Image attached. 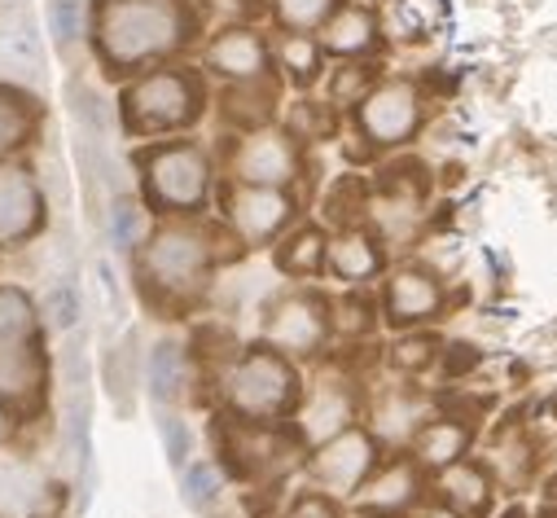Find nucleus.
<instances>
[{"mask_svg": "<svg viewBox=\"0 0 557 518\" xmlns=\"http://www.w3.org/2000/svg\"><path fill=\"white\" fill-rule=\"evenodd\" d=\"M198 18H211L215 27H250L263 14V0H198Z\"/></svg>", "mask_w": 557, "mask_h": 518, "instance_id": "obj_41", "label": "nucleus"}, {"mask_svg": "<svg viewBox=\"0 0 557 518\" xmlns=\"http://www.w3.org/2000/svg\"><path fill=\"white\" fill-rule=\"evenodd\" d=\"M330 299L321 291H286L263 308L259 343L290 360H312L330 343Z\"/></svg>", "mask_w": 557, "mask_h": 518, "instance_id": "obj_7", "label": "nucleus"}, {"mask_svg": "<svg viewBox=\"0 0 557 518\" xmlns=\"http://www.w3.org/2000/svg\"><path fill=\"white\" fill-rule=\"evenodd\" d=\"M317 40H321V49L334 53V58H364V53L377 49V18H373L369 10H360V5H338V10L321 23Z\"/></svg>", "mask_w": 557, "mask_h": 518, "instance_id": "obj_24", "label": "nucleus"}, {"mask_svg": "<svg viewBox=\"0 0 557 518\" xmlns=\"http://www.w3.org/2000/svg\"><path fill=\"white\" fill-rule=\"evenodd\" d=\"M202 71L224 84L272 75V45L255 27H220L202 49Z\"/></svg>", "mask_w": 557, "mask_h": 518, "instance_id": "obj_15", "label": "nucleus"}, {"mask_svg": "<svg viewBox=\"0 0 557 518\" xmlns=\"http://www.w3.org/2000/svg\"><path fill=\"white\" fill-rule=\"evenodd\" d=\"M325 246H330V233L325 224H312V220H295L282 237L272 242V259H276V273H286L295 282H312L325 273Z\"/></svg>", "mask_w": 557, "mask_h": 518, "instance_id": "obj_21", "label": "nucleus"}, {"mask_svg": "<svg viewBox=\"0 0 557 518\" xmlns=\"http://www.w3.org/2000/svg\"><path fill=\"white\" fill-rule=\"evenodd\" d=\"M0 400L14 405L23 422H45L53 400V356L49 338L27 347H0Z\"/></svg>", "mask_w": 557, "mask_h": 518, "instance_id": "obj_12", "label": "nucleus"}, {"mask_svg": "<svg viewBox=\"0 0 557 518\" xmlns=\"http://www.w3.org/2000/svg\"><path fill=\"white\" fill-rule=\"evenodd\" d=\"M286 133L299 141V146H312V141H325L334 137V106L330 101H312V97H299L290 101L286 110Z\"/></svg>", "mask_w": 557, "mask_h": 518, "instance_id": "obj_34", "label": "nucleus"}, {"mask_svg": "<svg viewBox=\"0 0 557 518\" xmlns=\"http://www.w3.org/2000/svg\"><path fill=\"white\" fill-rule=\"evenodd\" d=\"M194 0H88V53L110 79L181 58L198 36Z\"/></svg>", "mask_w": 557, "mask_h": 518, "instance_id": "obj_1", "label": "nucleus"}, {"mask_svg": "<svg viewBox=\"0 0 557 518\" xmlns=\"http://www.w3.org/2000/svg\"><path fill=\"white\" fill-rule=\"evenodd\" d=\"M49 330L40 321V304L23 282H0V347L45 343Z\"/></svg>", "mask_w": 557, "mask_h": 518, "instance_id": "obj_25", "label": "nucleus"}, {"mask_svg": "<svg viewBox=\"0 0 557 518\" xmlns=\"http://www.w3.org/2000/svg\"><path fill=\"white\" fill-rule=\"evenodd\" d=\"M299 220V198L290 189L268 185H237L220 189V224L237 246H272Z\"/></svg>", "mask_w": 557, "mask_h": 518, "instance_id": "obj_6", "label": "nucleus"}, {"mask_svg": "<svg viewBox=\"0 0 557 518\" xmlns=\"http://www.w3.org/2000/svg\"><path fill=\"white\" fill-rule=\"evenodd\" d=\"M101 220H106V237H110V246L119 255H132L136 246L146 242V233H150V207L141 202V194H132V189L110 194Z\"/></svg>", "mask_w": 557, "mask_h": 518, "instance_id": "obj_28", "label": "nucleus"}, {"mask_svg": "<svg viewBox=\"0 0 557 518\" xmlns=\"http://www.w3.org/2000/svg\"><path fill=\"white\" fill-rule=\"evenodd\" d=\"M356 414H360V396L347 378H317L312 386H304L299 396V409L290 414V431L304 448L356 427Z\"/></svg>", "mask_w": 557, "mask_h": 518, "instance_id": "obj_14", "label": "nucleus"}, {"mask_svg": "<svg viewBox=\"0 0 557 518\" xmlns=\"http://www.w3.org/2000/svg\"><path fill=\"white\" fill-rule=\"evenodd\" d=\"M159 440H163L168 466L181 470V466L194 457V431H189V422H185L176 409H159Z\"/></svg>", "mask_w": 557, "mask_h": 518, "instance_id": "obj_40", "label": "nucleus"}, {"mask_svg": "<svg viewBox=\"0 0 557 518\" xmlns=\"http://www.w3.org/2000/svg\"><path fill=\"white\" fill-rule=\"evenodd\" d=\"M136 194L159 220H198L215 198V159L194 137L146 141L132 155Z\"/></svg>", "mask_w": 557, "mask_h": 518, "instance_id": "obj_3", "label": "nucleus"}, {"mask_svg": "<svg viewBox=\"0 0 557 518\" xmlns=\"http://www.w3.org/2000/svg\"><path fill=\"white\" fill-rule=\"evenodd\" d=\"M369 435L382 444H399V440H412L417 427H422V405H417L404 386H391V392H382L373 400V414H369Z\"/></svg>", "mask_w": 557, "mask_h": 518, "instance_id": "obj_29", "label": "nucleus"}, {"mask_svg": "<svg viewBox=\"0 0 557 518\" xmlns=\"http://www.w3.org/2000/svg\"><path fill=\"white\" fill-rule=\"evenodd\" d=\"M23 418H18V409L14 405H5V400H0V453H5V448H14L18 444V435H23Z\"/></svg>", "mask_w": 557, "mask_h": 518, "instance_id": "obj_44", "label": "nucleus"}, {"mask_svg": "<svg viewBox=\"0 0 557 518\" xmlns=\"http://www.w3.org/2000/svg\"><path fill=\"white\" fill-rule=\"evenodd\" d=\"M466 448H470V427H461L457 418L422 422L412 435V457L422 470H448L466 457Z\"/></svg>", "mask_w": 557, "mask_h": 518, "instance_id": "obj_27", "label": "nucleus"}, {"mask_svg": "<svg viewBox=\"0 0 557 518\" xmlns=\"http://www.w3.org/2000/svg\"><path fill=\"white\" fill-rule=\"evenodd\" d=\"M286 518H343V509H338V501H334L330 492L312 488V492H299V496L286 505Z\"/></svg>", "mask_w": 557, "mask_h": 518, "instance_id": "obj_43", "label": "nucleus"}, {"mask_svg": "<svg viewBox=\"0 0 557 518\" xmlns=\"http://www.w3.org/2000/svg\"><path fill=\"white\" fill-rule=\"evenodd\" d=\"M181 496L189 509L198 514H211L224 496V466L211 461V457H198V461H185L181 466Z\"/></svg>", "mask_w": 557, "mask_h": 518, "instance_id": "obj_33", "label": "nucleus"}, {"mask_svg": "<svg viewBox=\"0 0 557 518\" xmlns=\"http://www.w3.org/2000/svg\"><path fill=\"white\" fill-rule=\"evenodd\" d=\"M356 127L373 150L404 146L417 127H422V92H417L408 79L373 84L356 106Z\"/></svg>", "mask_w": 557, "mask_h": 518, "instance_id": "obj_11", "label": "nucleus"}, {"mask_svg": "<svg viewBox=\"0 0 557 518\" xmlns=\"http://www.w3.org/2000/svg\"><path fill=\"white\" fill-rule=\"evenodd\" d=\"M360 211H369L364 181H360V176H343V181L325 194V220H330V224H338V229H347V224H356V215H360Z\"/></svg>", "mask_w": 557, "mask_h": 518, "instance_id": "obj_38", "label": "nucleus"}, {"mask_svg": "<svg viewBox=\"0 0 557 518\" xmlns=\"http://www.w3.org/2000/svg\"><path fill=\"white\" fill-rule=\"evenodd\" d=\"M220 242H228V233H220L202 215L150 224L146 242L127 255L141 299L159 312H176V308H189L194 299H202L215 269L224 264Z\"/></svg>", "mask_w": 557, "mask_h": 518, "instance_id": "obj_2", "label": "nucleus"}, {"mask_svg": "<svg viewBox=\"0 0 557 518\" xmlns=\"http://www.w3.org/2000/svg\"><path fill=\"white\" fill-rule=\"evenodd\" d=\"M373 84H377L373 66H364V62H347V66L330 71V79H325V101H330L334 110H356L360 97H364Z\"/></svg>", "mask_w": 557, "mask_h": 518, "instance_id": "obj_36", "label": "nucleus"}, {"mask_svg": "<svg viewBox=\"0 0 557 518\" xmlns=\"http://www.w3.org/2000/svg\"><path fill=\"white\" fill-rule=\"evenodd\" d=\"M119 123L136 141H163L194 127L207 110V84L198 71L163 62L150 71H136L119 88Z\"/></svg>", "mask_w": 557, "mask_h": 518, "instance_id": "obj_4", "label": "nucleus"}, {"mask_svg": "<svg viewBox=\"0 0 557 518\" xmlns=\"http://www.w3.org/2000/svg\"><path fill=\"white\" fill-rule=\"evenodd\" d=\"M444 308V286L431 269H395L386 278L382 291V312L395 330H412V325H426L431 317H440Z\"/></svg>", "mask_w": 557, "mask_h": 518, "instance_id": "obj_17", "label": "nucleus"}, {"mask_svg": "<svg viewBox=\"0 0 557 518\" xmlns=\"http://www.w3.org/2000/svg\"><path fill=\"white\" fill-rule=\"evenodd\" d=\"M435 356H440V343H435L431 334H404V338H395V347H391V369H399V373H422Z\"/></svg>", "mask_w": 557, "mask_h": 518, "instance_id": "obj_42", "label": "nucleus"}, {"mask_svg": "<svg viewBox=\"0 0 557 518\" xmlns=\"http://www.w3.org/2000/svg\"><path fill=\"white\" fill-rule=\"evenodd\" d=\"M220 114L237 133H255V127H268L276 114V79H246V84H224L220 92Z\"/></svg>", "mask_w": 557, "mask_h": 518, "instance_id": "obj_23", "label": "nucleus"}, {"mask_svg": "<svg viewBox=\"0 0 557 518\" xmlns=\"http://www.w3.org/2000/svg\"><path fill=\"white\" fill-rule=\"evenodd\" d=\"M386 264V255H382V242L377 233L360 229V224H347L338 233H330V246H325V273L334 282H343L347 291L373 282Z\"/></svg>", "mask_w": 557, "mask_h": 518, "instance_id": "obj_19", "label": "nucleus"}, {"mask_svg": "<svg viewBox=\"0 0 557 518\" xmlns=\"http://www.w3.org/2000/svg\"><path fill=\"white\" fill-rule=\"evenodd\" d=\"M49 189L32 155L0 163V250L32 246L49 229Z\"/></svg>", "mask_w": 557, "mask_h": 518, "instance_id": "obj_9", "label": "nucleus"}, {"mask_svg": "<svg viewBox=\"0 0 557 518\" xmlns=\"http://www.w3.org/2000/svg\"><path fill=\"white\" fill-rule=\"evenodd\" d=\"M479 365V351L470 347V343H457L453 347V373H461V369H474Z\"/></svg>", "mask_w": 557, "mask_h": 518, "instance_id": "obj_45", "label": "nucleus"}, {"mask_svg": "<svg viewBox=\"0 0 557 518\" xmlns=\"http://www.w3.org/2000/svg\"><path fill=\"white\" fill-rule=\"evenodd\" d=\"M272 66L286 75V84L290 88H312V84H321V75H325V49H321V40H317V32H282L276 36V45H272Z\"/></svg>", "mask_w": 557, "mask_h": 518, "instance_id": "obj_26", "label": "nucleus"}, {"mask_svg": "<svg viewBox=\"0 0 557 518\" xmlns=\"http://www.w3.org/2000/svg\"><path fill=\"white\" fill-rule=\"evenodd\" d=\"M351 518H395V514H369V509H360V514H351Z\"/></svg>", "mask_w": 557, "mask_h": 518, "instance_id": "obj_47", "label": "nucleus"}, {"mask_svg": "<svg viewBox=\"0 0 557 518\" xmlns=\"http://www.w3.org/2000/svg\"><path fill=\"white\" fill-rule=\"evenodd\" d=\"M228 181L237 185H268V189H295L304 176V146L286 133V127H255L242 133L228 150L224 163Z\"/></svg>", "mask_w": 557, "mask_h": 518, "instance_id": "obj_8", "label": "nucleus"}, {"mask_svg": "<svg viewBox=\"0 0 557 518\" xmlns=\"http://www.w3.org/2000/svg\"><path fill=\"white\" fill-rule=\"evenodd\" d=\"M304 457H308L304 470H308V479H312L321 492H330V496H351V492L369 479V470L377 466L382 444L369 435V427H347V431H338V435L312 444Z\"/></svg>", "mask_w": 557, "mask_h": 518, "instance_id": "obj_10", "label": "nucleus"}, {"mask_svg": "<svg viewBox=\"0 0 557 518\" xmlns=\"http://www.w3.org/2000/svg\"><path fill=\"white\" fill-rule=\"evenodd\" d=\"M36 304H40L45 330H53V334H71L84 321V291H79V282L71 273L66 278H53V286L45 295H36Z\"/></svg>", "mask_w": 557, "mask_h": 518, "instance_id": "obj_31", "label": "nucleus"}, {"mask_svg": "<svg viewBox=\"0 0 557 518\" xmlns=\"http://www.w3.org/2000/svg\"><path fill=\"white\" fill-rule=\"evenodd\" d=\"M45 137V97L0 79V163L27 159Z\"/></svg>", "mask_w": 557, "mask_h": 518, "instance_id": "obj_18", "label": "nucleus"}, {"mask_svg": "<svg viewBox=\"0 0 557 518\" xmlns=\"http://www.w3.org/2000/svg\"><path fill=\"white\" fill-rule=\"evenodd\" d=\"M304 396V373L290 356L272 351L268 343L233 351L220 373V405L233 422H290Z\"/></svg>", "mask_w": 557, "mask_h": 518, "instance_id": "obj_5", "label": "nucleus"}, {"mask_svg": "<svg viewBox=\"0 0 557 518\" xmlns=\"http://www.w3.org/2000/svg\"><path fill=\"white\" fill-rule=\"evenodd\" d=\"M45 27H49L53 45L66 58H75L79 49H88V0H49Z\"/></svg>", "mask_w": 557, "mask_h": 518, "instance_id": "obj_32", "label": "nucleus"}, {"mask_svg": "<svg viewBox=\"0 0 557 518\" xmlns=\"http://www.w3.org/2000/svg\"><path fill=\"white\" fill-rule=\"evenodd\" d=\"M444 496H448L457 509L479 514V509H487V501H492V483H487L483 466H448V470H444Z\"/></svg>", "mask_w": 557, "mask_h": 518, "instance_id": "obj_35", "label": "nucleus"}, {"mask_svg": "<svg viewBox=\"0 0 557 518\" xmlns=\"http://www.w3.org/2000/svg\"><path fill=\"white\" fill-rule=\"evenodd\" d=\"M417 518H466V514H457V509H448V505H431V509H422Z\"/></svg>", "mask_w": 557, "mask_h": 518, "instance_id": "obj_46", "label": "nucleus"}, {"mask_svg": "<svg viewBox=\"0 0 557 518\" xmlns=\"http://www.w3.org/2000/svg\"><path fill=\"white\" fill-rule=\"evenodd\" d=\"M282 32H321V23L338 10V0H268Z\"/></svg>", "mask_w": 557, "mask_h": 518, "instance_id": "obj_37", "label": "nucleus"}, {"mask_svg": "<svg viewBox=\"0 0 557 518\" xmlns=\"http://www.w3.org/2000/svg\"><path fill=\"white\" fill-rule=\"evenodd\" d=\"M0 66L10 84H23L45 97V27L27 0H0Z\"/></svg>", "mask_w": 557, "mask_h": 518, "instance_id": "obj_13", "label": "nucleus"}, {"mask_svg": "<svg viewBox=\"0 0 557 518\" xmlns=\"http://www.w3.org/2000/svg\"><path fill=\"white\" fill-rule=\"evenodd\" d=\"M417 492H422V466L408 461V457H395V461H377L351 496L369 514H399L417 501Z\"/></svg>", "mask_w": 557, "mask_h": 518, "instance_id": "obj_20", "label": "nucleus"}, {"mask_svg": "<svg viewBox=\"0 0 557 518\" xmlns=\"http://www.w3.org/2000/svg\"><path fill=\"white\" fill-rule=\"evenodd\" d=\"M189 360L194 351L181 338H159L146 356V392L159 409H176L185 400V386H189Z\"/></svg>", "mask_w": 557, "mask_h": 518, "instance_id": "obj_22", "label": "nucleus"}, {"mask_svg": "<svg viewBox=\"0 0 557 518\" xmlns=\"http://www.w3.org/2000/svg\"><path fill=\"white\" fill-rule=\"evenodd\" d=\"M62 492L66 488L45 470L40 457L18 453V448L0 453V518H32Z\"/></svg>", "mask_w": 557, "mask_h": 518, "instance_id": "obj_16", "label": "nucleus"}, {"mask_svg": "<svg viewBox=\"0 0 557 518\" xmlns=\"http://www.w3.org/2000/svg\"><path fill=\"white\" fill-rule=\"evenodd\" d=\"M136 378H141V360H136V334H127L123 343H114V347L101 356V386H106V396L114 400L119 414L132 409Z\"/></svg>", "mask_w": 557, "mask_h": 518, "instance_id": "obj_30", "label": "nucleus"}, {"mask_svg": "<svg viewBox=\"0 0 557 518\" xmlns=\"http://www.w3.org/2000/svg\"><path fill=\"white\" fill-rule=\"evenodd\" d=\"M369 325H373V304L364 295L351 291L343 299H330V330L334 334L356 338V334H369Z\"/></svg>", "mask_w": 557, "mask_h": 518, "instance_id": "obj_39", "label": "nucleus"}]
</instances>
